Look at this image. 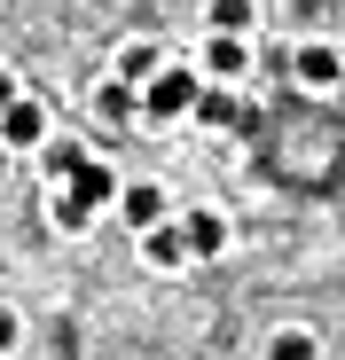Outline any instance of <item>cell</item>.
Listing matches in <instances>:
<instances>
[{
	"mask_svg": "<svg viewBox=\"0 0 345 360\" xmlns=\"http://www.w3.org/2000/svg\"><path fill=\"white\" fill-rule=\"evenodd\" d=\"M204 32H259V0H204Z\"/></svg>",
	"mask_w": 345,
	"mask_h": 360,
	"instance_id": "obj_11",
	"label": "cell"
},
{
	"mask_svg": "<svg viewBox=\"0 0 345 360\" xmlns=\"http://www.w3.org/2000/svg\"><path fill=\"white\" fill-rule=\"evenodd\" d=\"M0 141H8L16 157H32V149H47V141H55V117H47V102H39L32 86H24L8 110H0Z\"/></svg>",
	"mask_w": 345,
	"mask_h": 360,
	"instance_id": "obj_4",
	"label": "cell"
},
{
	"mask_svg": "<svg viewBox=\"0 0 345 360\" xmlns=\"http://www.w3.org/2000/svg\"><path fill=\"white\" fill-rule=\"evenodd\" d=\"M181 227H189V243H196V259H220V251H227V219H220L212 204L181 212Z\"/></svg>",
	"mask_w": 345,
	"mask_h": 360,
	"instance_id": "obj_10",
	"label": "cell"
},
{
	"mask_svg": "<svg viewBox=\"0 0 345 360\" xmlns=\"http://www.w3.org/2000/svg\"><path fill=\"white\" fill-rule=\"evenodd\" d=\"M204 71L196 63H165L149 86H142V117H149V126H172V117H196V102H204Z\"/></svg>",
	"mask_w": 345,
	"mask_h": 360,
	"instance_id": "obj_2",
	"label": "cell"
},
{
	"mask_svg": "<svg viewBox=\"0 0 345 360\" xmlns=\"http://www.w3.org/2000/svg\"><path fill=\"white\" fill-rule=\"evenodd\" d=\"M16 94H24V79H16V71H8V63H0V110H8V102H16Z\"/></svg>",
	"mask_w": 345,
	"mask_h": 360,
	"instance_id": "obj_13",
	"label": "cell"
},
{
	"mask_svg": "<svg viewBox=\"0 0 345 360\" xmlns=\"http://www.w3.org/2000/svg\"><path fill=\"white\" fill-rule=\"evenodd\" d=\"M267 360H322V345H314V329H275Z\"/></svg>",
	"mask_w": 345,
	"mask_h": 360,
	"instance_id": "obj_12",
	"label": "cell"
},
{
	"mask_svg": "<svg viewBox=\"0 0 345 360\" xmlns=\"http://www.w3.org/2000/svg\"><path fill=\"white\" fill-rule=\"evenodd\" d=\"M291 79H299L306 94H337V86H345V47H337V39H299V47H291Z\"/></svg>",
	"mask_w": 345,
	"mask_h": 360,
	"instance_id": "obj_5",
	"label": "cell"
},
{
	"mask_svg": "<svg viewBox=\"0 0 345 360\" xmlns=\"http://www.w3.org/2000/svg\"><path fill=\"white\" fill-rule=\"evenodd\" d=\"M165 63H172V55H165L157 39H126L118 55H110V79H126V86H149V79H157Z\"/></svg>",
	"mask_w": 345,
	"mask_h": 360,
	"instance_id": "obj_8",
	"label": "cell"
},
{
	"mask_svg": "<svg viewBox=\"0 0 345 360\" xmlns=\"http://www.w3.org/2000/svg\"><path fill=\"white\" fill-rule=\"evenodd\" d=\"M189 259H196V243H189V227H181V219H165V227H149V235H142V266L181 274Z\"/></svg>",
	"mask_w": 345,
	"mask_h": 360,
	"instance_id": "obj_6",
	"label": "cell"
},
{
	"mask_svg": "<svg viewBox=\"0 0 345 360\" xmlns=\"http://www.w3.org/2000/svg\"><path fill=\"white\" fill-rule=\"evenodd\" d=\"M118 219H126L134 235H149V227H165V219H172V204H165V188H157V180H126Z\"/></svg>",
	"mask_w": 345,
	"mask_h": 360,
	"instance_id": "obj_7",
	"label": "cell"
},
{
	"mask_svg": "<svg viewBox=\"0 0 345 360\" xmlns=\"http://www.w3.org/2000/svg\"><path fill=\"white\" fill-rule=\"evenodd\" d=\"M196 126H212V134H244V126H251V110L236 102V86H204V102H196Z\"/></svg>",
	"mask_w": 345,
	"mask_h": 360,
	"instance_id": "obj_9",
	"label": "cell"
},
{
	"mask_svg": "<svg viewBox=\"0 0 345 360\" xmlns=\"http://www.w3.org/2000/svg\"><path fill=\"white\" fill-rule=\"evenodd\" d=\"M118 196H126V180L110 172L94 149H87V157H79L63 180H55V227H63V235H87V227H94L110 204H118Z\"/></svg>",
	"mask_w": 345,
	"mask_h": 360,
	"instance_id": "obj_1",
	"label": "cell"
},
{
	"mask_svg": "<svg viewBox=\"0 0 345 360\" xmlns=\"http://www.w3.org/2000/svg\"><path fill=\"white\" fill-rule=\"evenodd\" d=\"M16 337H24V329H16V314L0 306V352H16Z\"/></svg>",
	"mask_w": 345,
	"mask_h": 360,
	"instance_id": "obj_14",
	"label": "cell"
},
{
	"mask_svg": "<svg viewBox=\"0 0 345 360\" xmlns=\"http://www.w3.org/2000/svg\"><path fill=\"white\" fill-rule=\"evenodd\" d=\"M8 165H16V149H8V141H0V180H8Z\"/></svg>",
	"mask_w": 345,
	"mask_h": 360,
	"instance_id": "obj_15",
	"label": "cell"
},
{
	"mask_svg": "<svg viewBox=\"0 0 345 360\" xmlns=\"http://www.w3.org/2000/svg\"><path fill=\"white\" fill-rule=\"evenodd\" d=\"M251 32H204V47H196V71L212 79V86H236V79H251Z\"/></svg>",
	"mask_w": 345,
	"mask_h": 360,
	"instance_id": "obj_3",
	"label": "cell"
}]
</instances>
